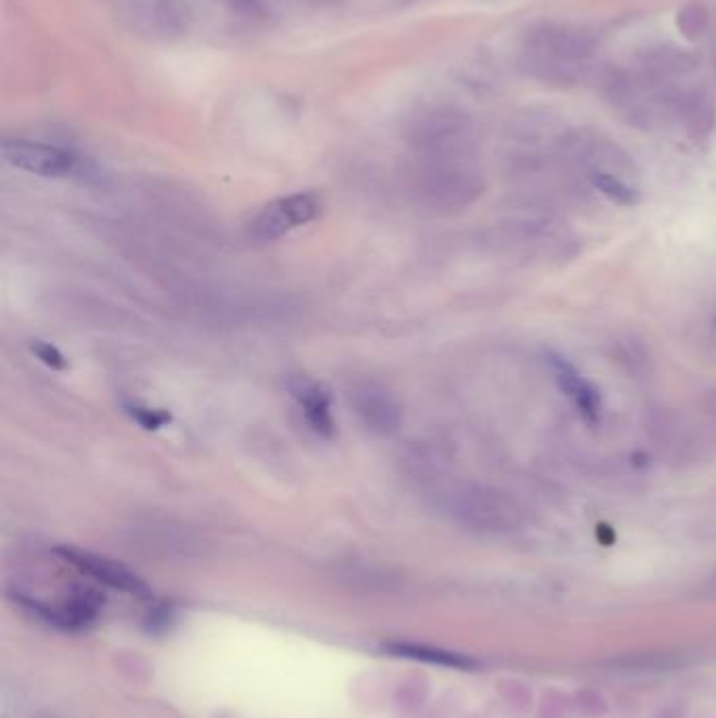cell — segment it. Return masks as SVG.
<instances>
[{
  "instance_id": "9c48e42d",
  "label": "cell",
  "mask_w": 716,
  "mask_h": 718,
  "mask_svg": "<svg viewBox=\"0 0 716 718\" xmlns=\"http://www.w3.org/2000/svg\"><path fill=\"white\" fill-rule=\"evenodd\" d=\"M385 649H389L393 656L399 658H410V660H418V662H427V664H437V666H446V668H473L475 662L467 656H460V653L454 651H446L439 647H429V645H418V643H389L385 645Z\"/></svg>"
},
{
  "instance_id": "277c9868",
  "label": "cell",
  "mask_w": 716,
  "mask_h": 718,
  "mask_svg": "<svg viewBox=\"0 0 716 718\" xmlns=\"http://www.w3.org/2000/svg\"><path fill=\"white\" fill-rule=\"evenodd\" d=\"M55 553L66 563L74 565L84 576H89L95 582L110 586L114 590H120V593H129L135 597H145L150 593L147 584L137 574H133L129 567H124L114 559L99 557L89 551H78V548L72 546H59Z\"/></svg>"
},
{
  "instance_id": "6da1fadb",
  "label": "cell",
  "mask_w": 716,
  "mask_h": 718,
  "mask_svg": "<svg viewBox=\"0 0 716 718\" xmlns=\"http://www.w3.org/2000/svg\"><path fill=\"white\" fill-rule=\"evenodd\" d=\"M450 515L475 532H511L521 523V509L513 498L483 485H465L448 502Z\"/></svg>"
},
{
  "instance_id": "4fadbf2b",
  "label": "cell",
  "mask_w": 716,
  "mask_h": 718,
  "mask_svg": "<svg viewBox=\"0 0 716 718\" xmlns=\"http://www.w3.org/2000/svg\"><path fill=\"white\" fill-rule=\"evenodd\" d=\"M708 9L702 3H687L685 7L679 9L677 15V26L681 30V34L689 40L700 38L706 28H708Z\"/></svg>"
},
{
  "instance_id": "52a82bcc",
  "label": "cell",
  "mask_w": 716,
  "mask_h": 718,
  "mask_svg": "<svg viewBox=\"0 0 716 718\" xmlns=\"http://www.w3.org/2000/svg\"><path fill=\"white\" fill-rule=\"evenodd\" d=\"M288 389H290V395L297 399V404L301 406L311 431L324 439H332L336 425H334V418L330 414L332 399H330L328 389L322 387L320 383H315V380L303 378V376L292 378Z\"/></svg>"
},
{
  "instance_id": "ba28073f",
  "label": "cell",
  "mask_w": 716,
  "mask_h": 718,
  "mask_svg": "<svg viewBox=\"0 0 716 718\" xmlns=\"http://www.w3.org/2000/svg\"><path fill=\"white\" fill-rule=\"evenodd\" d=\"M553 372H555V378H557L561 391H565L567 395H570L576 401L578 410L588 420H595L597 414H599V395H597V391L591 385H588L586 380L570 364L563 362L561 357H553Z\"/></svg>"
},
{
  "instance_id": "5b68a950",
  "label": "cell",
  "mask_w": 716,
  "mask_h": 718,
  "mask_svg": "<svg viewBox=\"0 0 716 718\" xmlns=\"http://www.w3.org/2000/svg\"><path fill=\"white\" fill-rule=\"evenodd\" d=\"M351 404L362 425L374 435H391L402 422V412L393 395L374 383H364L351 393Z\"/></svg>"
},
{
  "instance_id": "9a60e30c",
  "label": "cell",
  "mask_w": 716,
  "mask_h": 718,
  "mask_svg": "<svg viewBox=\"0 0 716 718\" xmlns=\"http://www.w3.org/2000/svg\"><path fill=\"white\" fill-rule=\"evenodd\" d=\"M30 351L38 359V362H42L51 370H66L68 368V359L63 357V353L55 345H51L47 341H32Z\"/></svg>"
},
{
  "instance_id": "8992f818",
  "label": "cell",
  "mask_w": 716,
  "mask_h": 718,
  "mask_svg": "<svg viewBox=\"0 0 716 718\" xmlns=\"http://www.w3.org/2000/svg\"><path fill=\"white\" fill-rule=\"evenodd\" d=\"M532 42L549 55H555L565 61H582L595 55L597 51V36L578 26H555L549 24L542 30L532 34Z\"/></svg>"
},
{
  "instance_id": "7c38bea8",
  "label": "cell",
  "mask_w": 716,
  "mask_h": 718,
  "mask_svg": "<svg viewBox=\"0 0 716 718\" xmlns=\"http://www.w3.org/2000/svg\"><path fill=\"white\" fill-rule=\"evenodd\" d=\"M651 66L662 74H679V72H687L693 66H696V59H693L689 53H683L679 49L672 47H662L658 51L651 53Z\"/></svg>"
},
{
  "instance_id": "8fae6325",
  "label": "cell",
  "mask_w": 716,
  "mask_h": 718,
  "mask_svg": "<svg viewBox=\"0 0 716 718\" xmlns=\"http://www.w3.org/2000/svg\"><path fill=\"white\" fill-rule=\"evenodd\" d=\"M593 177V183L595 187L599 189V192L603 196H607L609 200H614L622 206H630V204H637L639 200V192L635 185H630L624 177H618V175H607V173H595L591 175Z\"/></svg>"
},
{
  "instance_id": "5bb4252c",
  "label": "cell",
  "mask_w": 716,
  "mask_h": 718,
  "mask_svg": "<svg viewBox=\"0 0 716 718\" xmlns=\"http://www.w3.org/2000/svg\"><path fill=\"white\" fill-rule=\"evenodd\" d=\"M124 412L129 414L139 427H143L145 431H158L162 427H166L168 422L173 420L171 412L160 410V408H147L141 404H126Z\"/></svg>"
},
{
  "instance_id": "7a4b0ae2",
  "label": "cell",
  "mask_w": 716,
  "mask_h": 718,
  "mask_svg": "<svg viewBox=\"0 0 716 718\" xmlns=\"http://www.w3.org/2000/svg\"><path fill=\"white\" fill-rule=\"evenodd\" d=\"M322 213V200L313 192H299L269 202L250 221L248 236L255 242L278 240L288 231L307 225Z\"/></svg>"
},
{
  "instance_id": "3957f363",
  "label": "cell",
  "mask_w": 716,
  "mask_h": 718,
  "mask_svg": "<svg viewBox=\"0 0 716 718\" xmlns=\"http://www.w3.org/2000/svg\"><path fill=\"white\" fill-rule=\"evenodd\" d=\"M3 158L11 166L40 177H66L76 168L72 152L28 139H5Z\"/></svg>"
},
{
  "instance_id": "30bf717a",
  "label": "cell",
  "mask_w": 716,
  "mask_h": 718,
  "mask_svg": "<svg viewBox=\"0 0 716 718\" xmlns=\"http://www.w3.org/2000/svg\"><path fill=\"white\" fill-rule=\"evenodd\" d=\"M679 114L687 126V131L696 137L708 135L714 126V108L704 93L693 91L685 95L679 103Z\"/></svg>"
}]
</instances>
